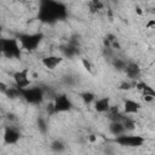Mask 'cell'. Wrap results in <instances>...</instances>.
Listing matches in <instances>:
<instances>
[{"mask_svg": "<svg viewBox=\"0 0 155 155\" xmlns=\"http://www.w3.org/2000/svg\"><path fill=\"white\" fill-rule=\"evenodd\" d=\"M67 16L65 6L57 1H42L39 10V19L45 23H54Z\"/></svg>", "mask_w": 155, "mask_h": 155, "instance_id": "1", "label": "cell"}, {"mask_svg": "<svg viewBox=\"0 0 155 155\" xmlns=\"http://www.w3.org/2000/svg\"><path fill=\"white\" fill-rule=\"evenodd\" d=\"M1 52L8 58H18L21 56V50L17 39H2L1 40Z\"/></svg>", "mask_w": 155, "mask_h": 155, "instance_id": "2", "label": "cell"}, {"mask_svg": "<svg viewBox=\"0 0 155 155\" xmlns=\"http://www.w3.org/2000/svg\"><path fill=\"white\" fill-rule=\"evenodd\" d=\"M21 44V46L28 51L35 50L38 47V45L40 44V41L42 40V34H21L18 35L17 39Z\"/></svg>", "mask_w": 155, "mask_h": 155, "instance_id": "3", "label": "cell"}, {"mask_svg": "<svg viewBox=\"0 0 155 155\" xmlns=\"http://www.w3.org/2000/svg\"><path fill=\"white\" fill-rule=\"evenodd\" d=\"M21 96L31 104H39L44 99V91L40 87L21 90Z\"/></svg>", "mask_w": 155, "mask_h": 155, "instance_id": "4", "label": "cell"}, {"mask_svg": "<svg viewBox=\"0 0 155 155\" xmlns=\"http://www.w3.org/2000/svg\"><path fill=\"white\" fill-rule=\"evenodd\" d=\"M115 142L124 147H140L144 143V138L140 136H117Z\"/></svg>", "mask_w": 155, "mask_h": 155, "instance_id": "5", "label": "cell"}, {"mask_svg": "<svg viewBox=\"0 0 155 155\" xmlns=\"http://www.w3.org/2000/svg\"><path fill=\"white\" fill-rule=\"evenodd\" d=\"M54 111L56 113H62V111H68L71 108V102L65 94H59L56 97L54 102Z\"/></svg>", "mask_w": 155, "mask_h": 155, "instance_id": "6", "label": "cell"}, {"mask_svg": "<svg viewBox=\"0 0 155 155\" xmlns=\"http://www.w3.org/2000/svg\"><path fill=\"white\" fill-rule=\"evenodd\" d=\"M13 79H15L17 88H19V90H24L27 86L30 85V80L28 78V69H23L21 71L15 73L13 74Z\"/></svg>", "mask_w": 155, "mask_h": 155, "instance_id": "7", "label": "cell"}, {"mask_svg": "<svg viewBox=\"0 0 155 155\" xmlns=\"http://www.w3.org/2000/svg\"><path fill=\"white\" fill-rule=\"evenodd\" d=\"M18 139H19V133L16 130L10 128V127H7L5 130V133H4V140H5V143H7V144H15Z\"/></svg>", "mask_w": 155, "mask_h": 155, "instance_id": "8", "label": "cell"}, {"mask_svg": "<svg viewBox=\"0 0 155 155\" xmlns=\"http://www.w3.org/2000/svg\"><path fill=\"white\" fill-rule=\"evenodd\" d=\"M125 71L127 74V76L130 79H137L140 74V68L137 63H127L126 64V68H125Z\"/></svg>", "mask_w": 155, "mask_h": 155, "instance_id": "9", "label": "cell"}, {"mask_svg": "<svg viewBox=\"0 0 155 155\" xmlns=\"http://www.w3.org/2000/svg\"><path fill=\"white\" fill-rule=\"evenodd\" d=\"M63 61L62 57H57V56H48V57H45L42 59V64L48 68V69H54L56 65H58L61 62Z\"/></svg>", "mask_w": 155, "mask_h": 155, "instance_id": "10", "label": "cell"}, {"mask_svg": "<svg viewBox=\"0 0 155 155\" xmlns=\"http://www.w3.org/2000/svg\"><path fill=\"white\" fill-rule=\"evenodd\" d=\"M109 108H110V104H109V98H108V97L101 98V99L96 101V103H94V109H96L98 113L109 111Z\"/></svg>", "mask_w": 155, "mask_h": 155, "instance_id": "11", "label": "cell"}, {"mask_svg": "<svg viewBox=\"0 0 155 155\" xmlns=\"http://www.w3.org/2000/svg\"><path fill=\"white\" fill-rule=\"evenodd\" d=\"M139 108H140V104L131 99H126L124 103V110L126 114H134L139 110Z\"/></svg>", "mask_w": 155, "mask_h": 155, "instance_id": "12", "label": "cell"}, {"mask_svg": "<svg viewBox=\"0 0 155 155\" xmlns=\"http://www.w3.org/2000/svg\"><path fill=\"white\" fill-rule=\"evenodd\" d=\"M136 87L143 92V96H151L155 98V90L153 87H150L149 85H147L145 82H137Z\"/></svg>", "mask_w": 155, "mask_h": 155, "instance_id": "13", "label": "cell"}, {"mask_svg": "<svg viewBox=\"0 0 155 155\" xmlns=\"http://www.w3.org/2000/svg\"><path fill=\"white\" fill-rule=\"evenodd\" d=\"M109 131L114 136H121L126 130H125V127L121 122H111L110 126H109Z\"/></svg>", "mask_w": 155, "mask_h": 155, "instance_id": "14", "label": "cell"}, {"mask_svg": "<svg viewBox=\"0 0 155 155\" xmlns=\"http://www.w3.org/2000/svg\"><path fill=\"white\" fill-rule=\"evenodd\" d=\"M62 52H63L64 56H67V57H73V56H75V54L78 53V46L69 42L68 46L62 47Z\"/></svg>", "mask_w": 155, "mask_h": 155, "instance_id": "15", "label": "cell"}, {"mask_svg": "<svg viewBox=\"0 0 155 155\" xmlns=\"http://www.w3.org/2000/svg\"><path fill=\"white\" fill-rule=\"evenodd\" d=\"M51 149L53 150V151H63L64 149H65V145L61 142V140H53L52 143H51Z\"/></svg>", "mask_w": 155, "mask_h": 155, "instance_id": "16", "label": "cell"}, {"mask_svg": "<svg viewBox=\"0 0 155 155\" xmlns=\"http://www.w3.org/2000/svg\"><path fill=\"white\" fill-rule=\"evenodd\" d=\"M122 125H124L125 130H127V131H132V130H134V127H136L134 121H133L132 119H130V117H125V120L122 121Z\"/></svg>", "mask_w": 155, "mask_h": 155, "instance_id": "17", "label": "cell"}, {"mask_svg": "<svg viewBox=\"0 0 155 155\" xmlns=\"http://www.w3.org/2000/svg\"><path fill=\"white\" fill-rule=\"evenodd\" d=\"M80 97L82 98V101L85 102V103H91L93 99H94V94L92 93V92H84V93H81L80 94Z\"/></svg>", "mask_w": 155, "mask_h": 155, "instance_id": "18", "label": "cell"}, {"mask_svg": "<svg viewBox=\"0 0 155 155\" xmlns=\"http://www.w3.org/2000/svg\"><path fill=\"white\" fill-rule=\"evenodd\" d=\"M90 7H91V12H97L98 10H101L103 7V4L97 1V0H94V1H92L90 4Z\"/></svg>", "mask_w": 155, "mask_h": 155, "instance_id": "19", "label": "cell"}, {"mask_svg": "<svg viewBox=\"0 0 155 155\" xmlns=\"http://www.w3.org/2000/svg\"><path fill=\"white\" fill-rule=\"evenodd\" d=\"M114 65H115V67H116V69H119V70H122V69H125V68H126V63H125L124 61L119 59V58L114 59Z\"/></svg>", "mask_w": 155, "mask_h": 155, "instance_id": "20", "label": "cell"}, {"mask_svg": "<svg viewBox=\"0 0 155 155\" xmlns=\"http://www.w3.org/2000/svg\"><path fill=\"white\" fill-rule=\"evenodd\" d=\"M119 88H120V90H126V91H127V90H131V88H132V85H131L130 82H122V84L120 85Z\"/></svg>", "mask_w": 155, "mask_h": 155, "instance_id": "21", "label": "cell"}, {"mask_svg": "<svg viewBox=\"0 0 155 155\" xmlns=\"http://www.w3.org/2000/svg\"><path fill=\"white\" fill-rule=\"evenodd\" d=\"M38 125H39V127H40V130H41L42 132L46 131V125H45V121H44L42 119H39V120H38Z\"/></svg>", "mask_w": 155, "mask_h": 155, "instance_id": "22", "label": "cell"}, {"mask_svg": "<svg viewBox=\"0 0 155 155\" xmlns=\"http://www.w3.org/2000/svg\"><path fill=\"white\" fill-rule=\"evenodd\" d=\"M47 113L48 114H54L56 111H54V104L53 103H50L48 105H47Z\"/></svg>", "mask_w": 155, "mask_h": 155, "instance_id": "23", "label": "cell"}, {"mask_svg": "<svg viewBox=\"0 0 155 155\" xmlns=\"http://www.w3.org/2000/svg\"><path fill=\"white\" fill-rule=\"evenodd\" d=\"M82 64H84V67H85L86 70L91 71V64H90V62L87 59H82Z\"/></svg>", "mask_w": 155, "mask_h": 155, "instance_id": "24", "label": "cell"}, {"mask_svg": "<svg viewBox=\"0 0 155 155\" xmlns=\"http://www.w3.org/2000/svg\"><path fill=\"white\" fill-rule=\"evenodd\" d=\"M96 139H97V137H96L94 134H90V136H88V140H90L91 143H94Z\"/></svg>", "mask_w": 155, "mask_h": 155, "instance_id": "25", "label": "cell"}, {"mask_svg": "<svg viewBox=\"0 0 155 155\" xmlns=\"http://www.w3.org/2000/svg\"><path fill=\"white\" fill-rule=\"evenodd\" d=\"M0 87H1V91H2V92H5V93H6V91L8 90V88L6 87V85H5V84H2V82L0 84Z\"/></svg>", "mask_w": 155, "mask_h": 155, "instance_id": "26", "label": "cell"}, {"mask_svg": "<svg viewBox=\"0 0 155 155\" xmlns=\"http://www.w3.org/2000/svg\"><path fill=\"white\" fill-rule=\"evenodd\" d=\"M103 42H104V46H105L107 48H109V46H110V41H109V40H108L107 38L104 39V41H103Z\"/></svg>", "mask_w": 155, "mask_h": 155, "instance_id": "27", "label": "cell"}, {"mask_svg": "<svg viewBox=\"0 0 155 155\" xmlns=\"http://www.w3.org/2000/svg\"><path fill=\"white\" fill-rule=\"evenodd\" d=\"M154 99V97H151V96H144V101L145 102H151Z\"/></svg>", "mask_w": 155, "mask_h": 155, "instance_id": "28", "label": "cell"}, {"mask_svg": "<svg viewBox=\"0 0 155 155\" xmlns=\"http://www.w3.org/2000/svg\"><path fill=\"white\" fill-rule=\"evenodd\" d=\"M147 27H148V28H151V27L155 28V21H150V22L147 24Z\"/></svg>", "mask_w": 155, "mask_h": 155, "instance_id": "29", "label": "cell"}, {"mask_svg": "<svg viewBox=\"0 0 155 155\" xmlns=\"http://www.w3.org/2000/svg\"><path fill=\"white\" fill-rule=\"evenodd\" d=\"M136 12H137L138 15H142V10H140L139 7H137V8H136Z\"/></svg>", "mask_w": 155, "mask_h": 155, "instance_id": "30", "label": "cell"}]
</instances>
